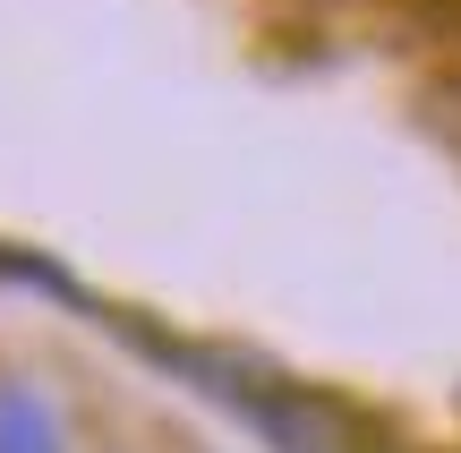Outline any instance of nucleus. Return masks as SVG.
I'll return each mask as SVG.
<instances>
[{"instance_id": "obj_1", "label": "nucleus", "mask_w": 461, "mask_h": 453, "mask_svg": "<svg viewBox=\"0 0 461 453\" xmlns=\"http://www.w3.org/2000/svg\"><path fill=\"white\" fill-rule=\"evenodd\" d=\"M0 453H60V420L34 385L0 376Z\"/></svg>"}]
</instances>
